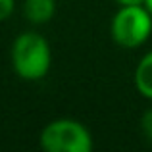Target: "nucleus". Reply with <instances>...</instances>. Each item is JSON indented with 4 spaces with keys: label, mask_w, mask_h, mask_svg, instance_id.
Masks as SVG:
<instances>
[{
    "label": "nucleus",
    "mask_w": 152,
    "mask_h": 152,
    "mask_svg": "<svg viewBox=\"0 0 152 152\" xmlns=\"http://www.w3.org/2000/svg\"><path fill=\"white\" fill-rule=\"evenodd\" d=\"M56 12L54 0H25L23 2V14H25L27 21L41 25L52 19Z\"/></svg>",
    "instance_id": "nucleus-4"
},
{
    "label": "nucleus",
    "mask_w": 152,
    "mask_h": 152,
    "mask_svg": "<svg viewBox=\"0 0 152 152\" xmlns=\"http://www.w3.org/2000/svg\"><path fill=\"white\" fill-rule=\"evenodd\" d=\"M112 39L123 48H137L152 33V14L145 6H121L112 19Z\"/></svg>",
    "instance_id": "nucleus-2"
},
{
    "label": "nucleus",
    "mask_w": 152,
    "mask_h": 152,
    "mask_svg": "<svg viewBox=\"0 0 152 152\" xmlns=\"http://www.w3.org/2000/svg\"><path fill=\"white\" fill-rule=\"evenodd\" d=\"M41 146L46 152H91L93 137L75 119H56L42 129Z\"/></svg>",
    "instance_id": "nucleus-3"
},
{
    "label": "nucleus",
    "mask_w": 152,
    "mask_h": 152,
    "mask_svg": "<svg viewBox=\"0 0 152 152\" xmlns=\"http://www.w3.org/2000/svg\"><path fill=\"white\" fill-rule=\"evenodd\" d=\"M145 8L152 14V0H145Z\"/></svg>",
    "instance_id": "nucleus-9"
},
{
    "label": "nucleus",
    "mask_w": 152,
    "mask_h": 152,
    "mask_svg": "<svg viewBox=\"0 0 152 152\" xmlns=\"http://www.w3.org/2000/svg\"><path fill=\"white\" fill-rule=\"evenodd\" d=\"M14 8H15V0H0V21L10 18L14 14Z\"/></svg>",
    "instance_id": "nucleus-7"
},
{
    "label": "nucleus",
    "mask_w": 152,
    "mask_h": 152,
    "mask_svg": "<svg viewBox=\"0 0 152 152\" xmlns=\"http://www.w3.org/2000/svg\"><path fill=\"white\" fill-rule=\"evenodd\" d=\"M52 54L42 35L27 31L15 37L12 45V66L14 71L25 81H39L50 69Z\"/></svg>",
    "instance_id": "nucleus-1"
},
{
    "label": "nucleus",
    "mask_w": 152,
    "mask_h": 152,
    "mask_svg": "<svg viewBox=\"0 0 152 152\" xmlns=\"http://www.w3.org/2000/svg\"><path fill=\"white\" fill-rule=\"evenodd\" d=\"M141 129H142V133H145V137L152 142V108H150V110H146L145 115H142Z\"/></svg>",
    "instance_id": "nucleus-6"
},
{
    "label": "nucleus",
    "mask_w": 152,
    "mask_h": 152,
    "mask_svg": "<svg viewBox=\"0 0 152 152\" xmlns=\"http://www.w3.org/2000/svg\"><path fill=\"white\" fill-rule=\"evenodd\" d=\"M119 6H145V0H118Z\"/></svg>",
    "instance_id": "nucleus-8"
},
{
    "label": "nucleus",
    "mask_w": 152,
    "mask_h": 152,
    "mask_svg": "<svg viewBox=\"0 0 152 152\" xmlns=\"http://www.w3.org/2000/svg\"><path fill=\"white\" fill-rule=\"evenodd\" d=\"M135 87L145 98L152 100V50L142 56L135 69Z\"/></svg>",
    "instance_id": "nucleus-5"
}]
</instances>
